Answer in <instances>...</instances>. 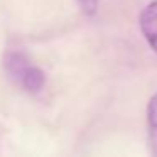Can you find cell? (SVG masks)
Wrapping results in <instances>:
<instances>
[{
	"mask_svg": "<svg viewBox=\"0 0 157 157\" xmlns=\"http://www.w3.org/2000/svg\"><path fill=\"white\" fill-rule=\"evenodd\" d=\"M139 25H140V31H142L145 41L157 52V0L145 5V9L140 14Z\"/></svg>",
	"mask_w": 157,
	"mask_h": 157,
	"instance_id": "cell-1",
	"label": "cell"
},
{
	"mask_svg": "<svg viewBox=\"0 0 157 157\" xmlns=\"http://www.w3.org/2000/svg\"><path fill=\"white\" fill-rule=\"evenodd\" d=\"M4 66H5V71H7L9 78L21 83L31 64H29L27 58L24 54H21V52H9L7 58H5Z\"/></svg>",
	"mask_w": 157,
	"mask_h": 157,
	"instance_id": "cell-2",
	"label": "cell"
},
{
	"mask_svg": "<svg viewBox=\"0 0 157 157\" xmlns=\"http://www.w3.org/2000/svg\"><path fill=\"white\" fill-rule=\"evenodd\" d=\"M147 125H149L150 149L154 155H157V93L150 98L147 106Z\"/></svg>",
	"mask_w": 157,
	"mask_h": 157,
	"instance_id": "cell-3",
	"label": "cell"
},
{
	"mask_svg": "<svg viewBox=\"0 0 157 157\" xmlns=\"http://www.w3.org/2000/svg\"><path fill=\"white\" fill-rule=\"evenodd\" d=\"M44 83H46L44 73H42L39 68H36V66H29V69L25 71L24 78H22V81H21V85L24 86L27 91L37 93V91H41V90H42Z\"/></svg>",
	"mask_w": 157,
	"mask_h": 157,
	"instance_id": "cell-4",
	"label": "cell"
},
{
	"mask_svg": "<svg viewBox=\"0 0 157 157\" xmlns=\"http://www.w3.org/2000/svg\"><path fill=\"white\" fill-rule=\"evenodd\" d=\"M78 4L86 15H93L98 9V0H78Z\"/></svg>",
	"mask_w": 157,
	"mask_h": 157,
	"instance_id": "cell-5",
	"label": "cell"
}]
</instances>
